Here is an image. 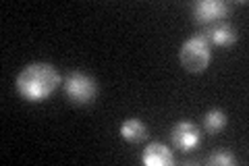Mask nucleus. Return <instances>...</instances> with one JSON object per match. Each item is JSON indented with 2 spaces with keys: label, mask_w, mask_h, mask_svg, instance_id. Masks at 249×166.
<instances>
[{
  "label": "nucleus",
  "mask_w": 249,
  "mask_h": 166,
  "mask_svg": "<svg viewBox=\"0 0 249 166\" xmlns=\"http://www.w3.org/2000/svg\"><path fill=\"white\" fill-rule=\"evenodd\" d=\"M58 83H60L58 71L52 65H48V62H31L17 77V90L29 102L46 100L58 88Z\"/></svg>",
  "instance_id": "1"
},
{
  "label": "nucleus",
  "mask_w": 249,
  "mask_h": 166,
  "mask_svg": "<svg viewBox=\"0 0 249 166\" xmlns=\"http://www.w3.org/2000/svg\"><path fill=\"white\" fill-rule=\"evenodd\" d=\"M210 60H212V50L204 36L199 34L185 39V44L181 46V62L187 71L199 73L210 65Z\"/></svg>",
  "instance_id": "2"
},
{
  "label": "nucleus",
  "mask_w": 249,
  "mask_h": 166,
  "mask_svg": "<svg viewBox=\"0 0 249 166\" xmlns=\"http://www.w3.org/2000/svg\"><path fill=\"white\" fill-rule=\"evenodd\" d=\"M65 93L75 104H91L98 96V83L85 73H71L65 79Z\"/></svg>",
  "instance_id": "3"
},
{
  "label": "nucleus",
  "mask_w": 249,
  "mask_h": 166,
  "mask_svg": "<svg viewBox=\"0 0 249 166\" xmlns=\"http://www.w3.org/2000/svg\"><path fill=\"white\" fill-rule=\"evenodd\" d=\"M229 11H231L229 2H222V0H197V2L191 4V15L199 23L218 21V19L227 17Z\"/></svg>",
  "instance_id": "4"
},
{
  "label": "nucleus",
  "mask_w": 249,
  "mask_h": 166,
  "mask_svg": "<svg viewBox=\"0 0 249 166\" xmlns=\"http://www.w3.org/2000/svg\"><path fill=\"white\" fill-rule=\"evenodd\" d=\"M199 141H201V133L197 125H193L189 121H181L173 127V144L178 149H183V152H189V149L197 148Z\"/></svg>",
  "instance_id": "5"
},
{
  "label": "nucleus",
  "mask_w": 249,
  "mask_h": 166,
  "mask_svg": "<svg viewBox=\"0 0 249 166\" xmlns=\"http://www.w3.org/2000/svg\"><path fill=\"white\" fill-rule=\"evenodd\" d=\"M201 36H204L206 39H210L212 44H216V46H231V44L237 42V31L227 21H220V23L210 25L206 34H201Z\"/></svg>",
  "instance_id": "6"
},
{
  "label": "nucleus",
  "mask_w": 249,
  "mask_h": 166,
  "mask_svg": "<svg viewBox=\"0 0 249 166\" xmlns=\"http://www.w3.org/2000/svg\"><path fill=\"white\" fill-rule=\"evenodd\" d=\"M142 162L147 166H168L173 164V152L164 144H150L143 149Z\"/></svg>",
  "instance_id": "7"
},
{
  "label": "nucleus",
  "mask_w": 249,
  "mask_h": 166,
  "mask_svg": "<svg viewBox=\"0 0 249 166\" xmlns=\"http://www.w3.org/2000/svg\"><path fill=\"white\" fill-rule=\"evenodd\" d=\"M121 135L123 139H127V141H142L145 139L147 135V127L142 123V121H137V118H129V121H124L121 125Z\"/></svg>",
  "instance_id": "8"
},
{
  "label": "nucleus",
  "mask_w": 249,
  "mask_h": 166,
  "mask_svg": "<svg viewBox=\"0 0 249 166\" xmlns=\"http://www.w3.org/2000/svg\"><path fill=\"white\" fill-rule=\"evenodd\" d=\"M227 121H229L227 114H224L222 110H218V108L210 110V112L204 116V125H206L208 133H218L224 127V125H227Z\"/></svg>",
  "instance_id": "9"
},
{
  "label": "nucleus",
  "mask_w": 249,
  "mask_h": 166,
  "mask_svg": "<svg viewBox=\"0 0 249 166\" xmlns=\"http://www.w3.org/2000/svg\"><path fill=\"white\" fill-rule=\"evenodd\" d=\"M208 164L210 166H231V164H235V156L229 152H218L208 158Z\"/></svg>",
  "instance_id": "10"
}]
</instances>
